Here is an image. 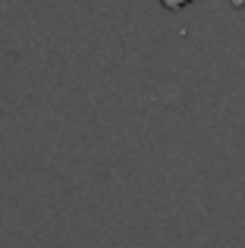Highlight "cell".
Returning <instances> with one entry per match:
<instances>
[{
    "label": "cell",
    "instance_id": "1",
    "mask_svg": "<svg viewBox=\"0 0 245 248\" xmlns=\"http://www.w3.org/2000/svg\"><path fill=\"white\" fill-rule=\"evenodd\" d=\"M189 3H195V0H160V6H164V10H173V13H176V10H185Z\"/></svg>",
    "mask_w": 245,
    "mask_h": 248
}]
</instances>
